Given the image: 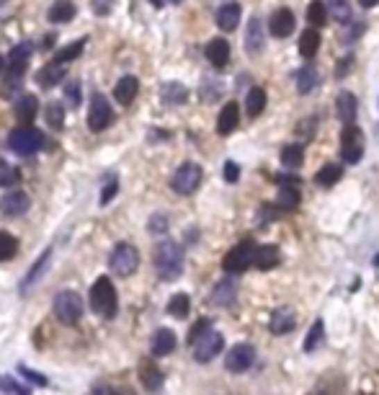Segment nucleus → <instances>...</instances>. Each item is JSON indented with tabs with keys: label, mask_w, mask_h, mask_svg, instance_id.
I'll list each match as a JSON object with an SVG mask.
<instances>
[{
	"label": "nucleus",
	"mask_w": 379,
	"mask_h": 395,
	"mask_svg": "<svg viewBox=\"0 0 379 395\" xmlns=\"http://www.w3.org/2000/svg\"><path fill=\"white\" fill-rule=\"evenodd\" d=\"M155 271L160 279L171 282V279H178L180 271H183V249H180L176 240H162L155 249Z\"/></svg>",
	"instance_id": "obj_1"
},
{
	"label": "nucleus",
	"mask_w": 379,
	"mask_h": 395,
	"mask_svg": "<svg viewBox=\"0 0 379 395\" xmlns=\"http://www.w3.org/2000/svg\"><path fill=\"white\" fill-rule=\"evenodd\" d=\"M88 303L93 308V312H99L101 318H114L119 310V297H117V287L111 285L108 276H99L96 285L90 287Z\"/></svg>",
	"instance_id": "obj_2"
},
{
	"label": "nucleus",
	"mask_w": 379,
	"mask_h": 395,
	"mask_svg": "<svg viewBox=\"0 0 379 395\" xmlns=\"http://www.w3.org/2000/svg\"><path fill=\"white\" fill-rule=\"evenodd\" d=\"M52 305L57 321L65 323V326H72V323H78L83 318V297L78 292H72V289L57 292Z\"/></svg>",
	"instance_id": "obj_3"
},
{
	"label": "nucleus",
	"mask_w": 379,
	"mask_h": 395,
	"mask_svg": "<svg viewBox=\"0 0 379 395\" xmlns=\"http://www.w3.org/2000/svg\"><path fill=\"white\" fill-rule=\"evenodd\" d=\"M42 145H44V135L34 127H18L10 132V137H8V147L21 158L39 153Z\"/></svg>",
	"instance_id": "obj_4"
},
{
	"label": "nucleus",
	"mask_w": 379,
	"mask_h": 395,
	"mask_svg": "<svg viewBox=\"0 0 379 395\" xmlns=\"http://www.w3.org/2000/svg\"><path fill=\"white\" fill-rule=\"evenodd\" d=\"M108 267L117 276L126 279V276H132L140 267V253H137L135 246H129V243H119L117 249L111 251V256H108Z\"/></svg>",
	"instance_id": "obj_5"
},
{
	"label": "nucleus",
	"mask_w": 379,
	"mask_h": 395,
	"mask_svg": "<svg viewBox=\"0 0 379 395\" xmlns=\"http://www.w3.org/2000/svg\"><path fill=\"white\" fill-rule=\"evenodd\" d=\"M199 184H201V168H199L196 163H183V166H178V171H176L171 178V189L176 194H180V196L194 194L199 189Z\"/></svg>",
	"instance_id": "obj_6"
},
{
	"label": "nucleus",
	"mask_w": 379,
	"mask_h": 395,
	"mask_svg": "<svg viewBox=\"0 0 379 395\" xmlns=\"http://www.w3.org/2000/svg\"><path fill=\"white\" fill-rule=\"evenodd\" d=\"M191 346H194V359H196L199 364H207V362H212V359L222 351V346H225V336L217 331H207L204 336H199Z\"/></svg>",
	"instance_id": "obj_7"
},
{
	"label": "nucleus",
	"mask_w": 379,
	"mask_h": 395,
	"mask_svg": "<svg viewBox=\"0 0 379 395\" xmlns=\"http://www.w3.org/2000/svg\"><path fill=\"white\" fill-rule=\"evenodd\" d=\"M253 251H255L253 240L237 243V246L225 256V261H222V267H225L227 274H243L245 269L253 267Z\"/></svg>",
	"instance_id": "obj_8"
},
{
	"label": "nucleus",
	"mask_w": 379,
	"mask_h": 395,
	"mask_svg": "<svg viewBox=\"0 0 379 395\" xmlns=\"http://www.w3.org/2000/svg\"><path fill=\"white\" fill-rule=\"evenodd\" d=\"M364 156V137H361V129L353 124H346V129L341 132V158L346 163H359Z\"/></svg>",
	"instance_id": "obj_9"
},
{
	"label": "nucleus",
	"mask_w": 379,
	"mask_h": 395,
	"mask_svg": "<svg viewBox=\"0 0 379 395\" xmlns=\"http://www.w3.org/2000/svg\"><path fill=\"white\" fill-rule=\"evenodd\" d=\"M111 121H114V109H111V103L96 93L93 99H90V109H88V127L93 132H103L106 127H111Z\"/></svg>",
	"instance_id": "obj_10"
},
{
	"label": "nucleus",
	"mask_w": 379,
	"mask_h": 395,
	"mask_svg": "<svg viewBox=\"0 0 379 395\" xmlns=\"http://www.w3.org/2000/svg\"><path fill=\"white\" fill-rule=\"evenodd\" d=\"M31 52H34V47L24 42V44H16L10 49V55L6 57V73H8V81H21V75L26 73L28 67V60H31Z\"/></svg>",
	"instance_id": "obj_11"
},
{
	"label": "nucleus",
	"mask_w": 379,
	"mask_h": 395,
	"mask_svg": "<svg viewBox=\"0 0 379 395\" xmlns=\"http://www.w3.org/2000/svg\"><path fill=\"white\" fill-rule=\"evenodd\" d=\"M253 362H255V349L251 344H237V346L227 351L225 367L235 375H240V372H248L253 367Z\"/></svg>",
	"instance_id": "obj_12"
},
{
	"label": "nucleus",
	"mask_w": 379,
	"mask_h": 395,
	"mask_svg": "<svg viewBox=\"0 0 379 395\" xmlns=\"http://www.w3.org/2000/svg\"><path fill=\"white\" fill-rule=\"evenodd\" d=\"M49 258H52V249H47L42 256L36 258V264L28 269V274L24 276V282H21V294H31V289L42 282V276H44L47 269H49Z\"/></svg>",
	"instance_id": "obj_13"
},
{
	"label": "nucleus",
	"mask_w": 379,
	"mask_h": 395,
	"mask_svg": "<svg viewBox=\"0 0 379 395\" xmlns=\"http://www.w3.org/2000/svg\"><path fill=\"white\" fill-rule=\"evenodd\" d=\"M294 26H297V21H294V13L289 8H279L273 16H271V37L276 39H287L292 37V31H294Z\"/></svg>",
	"instance_id": "obj_14"
},
{
	"label": "nucleus",
	"mask_w": 379,
	"mask_h": 395,
	"mask_svg": "<svg viewBox=\"0 0 379 395\" xmlns=\"http://www.w3.org/2000/svg\"><path fill=\"white\" fill-rule=\"evenodd\" d=\"M28 207H31V199H28V194L24 192H10L3 196V202H0V212L6 215V217H21V215H26Z\"/></svg>",
	"instance_id": "obj_15"
},
{
	"label": "nucleus",
	"mask_w": 379,
	"mask_h": 395,
	"mask_svg": "<svg viewBox=\"0 0 379 395\" xmlns=\"http://www.w3.org/2000/svg\"><path fill=\"white\" fill-rule=\"evenodd\" d=\"M263 44H266V39H263V24L258 16H253V19L248 21V31H245V49H248L251 57H258L263 52Z\"/></svg>",
	"instance_id": "obj_16"
},
{
	"label": "nucleus",
	"mask_w": 379,
	"mask_h": 395,
	"mask_svg": "<svg viewBox=\"0 0 379 395\" xmlns=\"http://www.w3.org/2000/svg\"><path fill=\"white\" fill-rule=\"evenodd\" d=\"M294 326H297V318H294V310H292V308H279V310H273L271 323H269V328L273 336L294 331Z\"/></svg>",
	"instance_id": "obj_17"
},
{
	"label": "nucleus",
	"mask_w": 379,
	"mask_h": 395,
	"mask_svg": "<svg viewBox=\"0 0 379 395\" xmlns=\"http://www.w3.org/2000/svg\"><path fill=\"white\" fill-rule=\"evenodd\" d=\"M65 78H67V73H65V65L49 62V65H44L39 73H36V83H39L47 91V88H54L57 83H62Z\"/></svg>",
	"instance_id": "obj_18"
},
{
	"label": "nucleus",
	"mask_w": 379,
	"mask_h": 395,
	"mask_svg": "<svg viewBox=\"0 0 379 395\" xmlns=\"http://www.w3.org/2000/svg\"><path fill=\"white\" fill-rule=\"evenodd\" d=\"M150 349H153L155 357H168L176 349V333L168 331V328H160V331L153 333V341H150Z\"/></svg>",
	"instance_id": "obj_19"
},
{
	"label": "nucleus",
	"mask_w": 379,
	"mask_h": 395,
	"mask_svg": "<svg viewBox=\"0 0 379 395\" xmlns=\"http://www.w3.org/2000/svg\"><path fill=\"white\" fill-rule=\"evenodd\" d=\"M214 21L222 31H235L237 24H240V6H237V3H225L222 8L217 10Z\"/></svg>",
	"instance_id": "obj_20"
},
{
	"label": "nucleus",
	"mask_w": 379,
	"mask_h": 395,
	"mask_svg": "<svg viewBox=\"0 0 379 395\" xmlns=\"http://www.w3.org/2000/svg\"><path fill=\"white\" fill-rule=\"evenodd\" d=\"M279 264V249L276 246H261L253 251V267L258 271H269Z\"/></svg>",
	"instance_id": "obj_21"
},
{
	"label": "nucleus",
	"mask_w": 379,
	"mask_h": 395,
	"mask_svg": "<svg viewBox=\"0 0 379 395\" xmlns=\"http://www.w3.org/2000/svg\"><path fill=\"white\" fill-rule=\"evenodd\" d=\"M137 91H140V81L135 75H124L117 83V88H114V99L126 106V103H132L137 99Z\"/></svg>",
	"instance_id": "obj_22"
},
{
	"label": "nucleus",
	"mask_w": 379,
	"mask_h": 395,
	"mask_svg": "<svg viewBox=\"0 0 379 395\" xmlns=\"http://www.w3.org/2000/svg\"><path fill=\"white\" fill-rule=\"evenodd\" d=\"M237 121H240V109H237V103H235V101H230L225 109L219 111V119H217V132H219V135H230V132H235Z\"/></svg>",
	"instance_id": "obj_23"
},
{
	"label": "nucleus",
	"mask_w": 379,
	"mask_h": 395,
	"mask_svg": "<svg viewBox=\"0 0 379 395\" xmlns=\"http://www.w3.org/2000/svg\"><path fill=\"white\" fill-rule=\"evenodd\" d=\"M335 114H338V119L343 124H353V119H356V96L343 91L338 96V101H335Z\"/></svg>",
	"instance_id": "obj_24"
},
{
	"label": "nucleus",
	"mask_w": 379,
	"mask_h": 395,
	"mask_svg": "<svg viewBox=\"0 0 379 395\" xmlns=\"http://www.w3.org/2000/svg\"><path fill=\"white\" fill-rule=\"evenodd\" d=\"M207 60L214 67H225L230 62V44H227V39H212L207 44Z\"/></svg>",
	"instance_id": "obj_25"
},
{
	"label": "nucleus",
	"mask_w": 379,
	"mask_h": 395,
	"mask_svg": "<svg viewBox=\"0 0 379 395\" xmlns=\"http://www.w3.org/2000/svg\"><path fill=\"white\" fill-rule=\"evenodd\" d=\"M47 19L52 24H67V21L75 19V6L70 0H54L49 10H47Z\"/></svg>",
	"instance_id": "obj_26"
},
{
	"label": "nucleus",
	"mask_w": 379,
	"mask_h": 395,
	"mask_svg": "<svg viewBox=\"0 0 379 395\" xmlns=\"http://www.w3.org/2000/svg\"><path fill=\"white\" fill-rule=\"evenodd\" d=\"M18 119L24 121H31L36 117V111H39V101H36L34 93H21L16 99V106H13Z\"/></svg>",
	"instance_id": "obj_27"
},
{
	"label": "nucleus",
	"mask_w": 379,
	"mask_h": 395,
	"mask_svg": "<svg viewBox=\"0 0 379 395\" xmlns=\"http://www.w3.org/2000/svg\"><path fill=\"white\" fill-rule=\"evenodd\" d=\"M140 380H142V385L147 387L150 393H158L162 387V380H165V377H162V372L155 367V364L144 362L142 367H140Z\"/></svg>",
	"instance_id": "obj_28"
},
{
	"label": "nucleus",
	"mask_w": 379,
	"mask_h": 395,
	"mask_svg": "<svg viewBox=\"0 0 379 395\" xmlns=\"http://www.w3.org/2000/svg\"><path fill=\"white\" fill-rule=\"evenodd\" d=\"M235 294H237V287L233 282H219V285L212 289V303L217 308H230L235 303Z\"/></svg>",
	"instance_id": "obj_29"
},
{
	"label": "nucleus",
	"mask_w": 379,
	"mask_h": 395,
	"mask_svg": "<svg viewBox=\"0 0 379 395\" xmlns=\"http://www.w3.org/2000/svg\"><path fill=\"white\" fill-rule=\"evenodd\" d=\"M341 176H343V168L338 166V163H328V166H323L315 174V184L323 186V189H330V186H335L341 181Z\"/></svg>",
	"instance_id": "obj_30"
},
{
	"label": "nucleus",
	"mask_w": 379,
	"mask_h": 395,
	"mask_svg": "<svg viewBox=\"0 0 379 395\" xmlns=\"http://www.w3.org/2000/svg\"><path fill=\"white\" fill-rule=\"evenodd\" d=\"M276 204H279L281 210H297V204H299V189H297V184H279Z\"/></svg>",
	"instance_id": "obj_31"
},
{
	"label": "nucleus",
	"mask_w": 379,
	"mask_h": 395,
	"mask_svg": "<svg viewBox=\"0 0 379 395\" xmlns=\"http://www.w3.org/2000/svg\"><path fill=\"white\" fill-rule=\"evenodd\" d=\"M317 49H320V34H317L315 28H307L302 31V37H299V55L302 57H315Z\"/></svg>",
	"instance_id": "obj_32"
},
{
	"label": "nucleus",
	"mask_w": 379,
	"mask_h": 395,
	"mask_svg": "<svg viewBox=\"0 0 379 395\" xmlns=\"http://www.w3.org/2000/svg\"><path fill=\"white\" fill-rule=\"evenodd\" d=\"M263 109H266V91H263V88H251V91H248V99H245L248 117H261Z\"/></svg>",
	"instance_id": "obj_33"
},
{
	"label": "nucleus",
	"mask_w": 379,
	"mask_h": 395,
	"mask_svg": "<svg viewBox=\"0 0 379 395\" xmlns=\"http://www.w3.org/2000/svg\"><path fill=\"white\" fill-rule=\"evenodd\" d=\"M162 101L165 103H186L189 101V88L186 85H180V83H165L162 85Z\"/></svg>",
	"instance_id": "obj_34"
},
{
	"label": "nucleus",
	"mask_w": 379,
	"mask_h": 395,
	"mask_svg": "<svg viewBox=\"0 0 379 395\" xmlns=\"http://www.w3.org/2000/svg\"><path fill=\"white\" fill-rule=\"evenodd\" d=\"M317 83H320V75H317V70L312 67V65H307V67H302V70L297 73V91L299 93L315 91Z\"/></svg>",
	"instance_id": "obj_35"
},
{
	"label": "nucleus",
	"mask_w": 379,
	"mask_h": 395,
	"mask_svg": "<svg viewBox=\"0 0 379 395\" xmlns=\"http://www.w3.org/2000/svg\"><path fill=\"white\" fill-rule=\"evenodd\" d=\"M191 310V300H189V294L186 292H178V294H173L171 300H168V312H171L173 318H186Z\"/></svg>",
	"instance_id": "obj_36"
},
{
	"label": "nucleus",
	"mask_w": 379,
	"mask_h": 395,
	"mask_svg": "<svg viewBox=\"0 0 379 395\" xmlns=\"http://www.w3.org/2000/svg\"><path fill=\"white\" fill-rule=\"evenodd\" d=\"M302 160H305V150H302V145H287L281 150V166L299 168L302 166Z\"/></svg>",
	"instance_id": "obj_37"
},
{
	"label": "nucleus",
	"mask_w": 379,
	"mask_h": 395,
	"mask_svg": "<svg viewBox=\"0 0 379 395\" xmlns=\"http://www.w3.org/2000/svg\"><path fill=\"white\" fill-rule=\"evenodd\" d=\"M83 49H85V42H83V39H78V42H72V44L62 47V49L57 52V57H54V62H60V65L72 62L75 57H81V55H83Z\"/></svg>",
	"instance_id": "obj_38"
},
{
	"label": "nucleus",
	"mask_w": 379,
	"mask_h": 395,
	"mask_svg": "<svg viewBox=\"0 0 379 395\" xmlns=\"http://www.w3.org/2000/svg\"><path fill=\"white\" fill-rule=\"evenodd\" d=\"M325 8H328V13H330L335 21H341V24H348V21H351V6H348V0H330Z\"/></svg>",
	"instance_id": "obj_39"
},
{
	"label": "nucleus",
	"mask_w": 379,
	"mask_h": 395,
	"mask_svg": "<svg viewBox=\"0 0 379 395\" xmlns=\"http://www.w3.org/2000/svg\"><path fill=\"white\" fill-rule=\"evenodd\" d=\"M325 339V323L317 318L315 323H312V328H310V333H307L305 339V351H315L320 344H323Z\"/></svg>",
	"instance_id": "obj_40"
},
{
	"label": "nucleus",
	"mask_w": 379,
	"mask_h": 395,
	"mask_svg": "<svg viewBox=\"0 0 379 395\" xmlns=\"http://www.w3.org/2000/svg\"><path fill=\"white\" fill-rule=\"evenodd\" d=\"M307 19L312 26H323L325 21H328V8H325L323 0H312L310 3V8H307Z\"/></svg>",
	"instance_id": "obj_41"
},
{
	"label": "nucleus",
	"mask_w": 379,
	"mask_h": 395,
	"mask_svg": "<svg viewBox=\"0 0 379 395\" xmlns=\"http://www.w3.org/2000/svg\"><path fill=\"white\" fill-rule=\"evenodd\" d=\"M44 117H47V124L52 129H57V132L65 127V106H60V103H49Z\"/></svg>",
	"instance_id": "obj_42"
},
{
	"label": "nucleus",
	"mask_w": 379,
	"mask_h": 395,
	"mask_svg": "<svg viewBox=\"0 0 379 395\" xmlns=\"http://www.w3.org/2000/svg\"><path fill=\"white\" fill-rule=\"evenodd\" d=\"M18 253V240L10 233H0V261H10Z\"/></svg>",
	"instance_id": "obj_43"
},
{
	"label": "nucleus",
	"mask_w": 379,
	"mask_h": 395,
	"mask_svg": "<svg viewBox=\"0 0 379 395\" xmlns=\"http://www.w3.org/2000/svg\"><path fill=\"white\" fill-rule=\"evenodd\" d=\"M65 99L70 106H81V83L78 81H65Z\"/></svg>",
	"instance_id": "obj_44"
},
{
	"label": "nucleus",
	"mask_w": 379,
	"mask_h": 395,
	"mask_svg": "<svg viewBox=\"0 0 379 395\" xmlns=\"http://www.w3.org/2000/svg\"><path fill=\"white\" fill-rule=\"evenodd\" d=\"M18 181V168L8 166L6 160H0V186H13Z\"/></svg>",
	"instance_id": "obj_45"
},
{
	"label": "nucleus",
	"mask_w": 379,
	"mask_h": 395,
	"mask_svg": "<svg viewBox=\"0 0 379 395\" xmlns=\"http://www.w3.org/2000/svg\"><path fill=\"white\" fill-rule=\"evenodd\" d=\"M18 375L24 377V380H28L31 385H47V377L39 375V372H34V369L26 367V364H18Z\"/></svg>",
	"instance_id": "obj_46"
},
{
	"label": "nucleus",
	"mask_w": 379,
	"mask_h": 395,
	"mask_svg": "<svg viewBox=\"0 0 379 395\" xmlns=\"http://www.w3.org/2000/svg\"><path fill=\"white\" fill-rule=\"evenodd\" d=\"M147 228H150V233H155V235H162V233H168L171 222H168V217H165V215H153Z\"/></svg>",
	"instance_id": "obj_47"
},
{
	"label": "nucleus",
	"mask_w": 379,
	"mask_h": 395,
	"mask_svg": "<svg viewBox=\"0 0 379 395\" xmlns=\"http://www.w3.org/2000/svg\"><path fill=\"white\" fill-rule=\"evenodd\" d=\"M114 3H117V0H90V8H93L96 16L103 19V16H108V13L114 10Z\"/></svg>",
	"instance_id": "obj_48"
},
{
	"label": "nucleus",
	"mask_w": 379,
	"mask_h": 395,
	"mask_svg": "<svg viewBox=\"0 0 379 395\" xmlns=\"http://www.w3.org/2000/svg\"><path fill=\"white\" fill-rule=\"evenodd\" d=\"M117 192H119V181H117V176H111L108 178V184L103 186V192H101V204H108L114 196H117Z\"/></svg>",
	"instance_id": "obj_49"
},
{
	"label": "nucleus",
	"mask_w": 379,
	"mask_h": 395,
	"mask_svg": "<svg viewBox=\"0 0 379 395\" xmlns=\"http://www.w3.org/2000/svg\"><path fill=\"white\" fill-rule=\"evenodd\" d=\"M209 326H212V321H207V318H201V321H199L196 326L191 328V333H189V344H194V341H196L199 336H204V333H207V331H212Z\"/></svg>",
	"instance_id": "obj_50"
},
{
	"label": "nucleus",
	"mask_w": 379,
	"mask_h": 395,
	"mask_svg": "<svg viewBox=\"0 0 379 395\" xmlns=\"http://www.w3.org/2000/svg\"><path fill=\"white\" fill-rule=\"evenodd\" d=\"M237 178H240V168L235 160H227L225 163V181L227 184H237Z\"/></svg>",
	"instance_id": "obj_51"
},
{
	"label": "nucleus",
	"mask_w": 379,
	"mask_h": 395,
	"mask_svg": "<svg viewBox=\"0 0 379 395\" xmlns=\"http://www.w3.org/2000/svg\"><path fill=\"white\" fill-rule=\"evenodd\" d=\"M54 42H57V34H44V39H42V49H49Z\"/></svg>",
	"instance_id": "obj_52"
},
{
	"label": "nucleus",
	"mask_w": 379,
	"mask_h": 395,
	"mask_svg": "<svg viewBox=\"0 0 379 395\" xmlns=\"http://www.w3.org/2000/svg\"><path fill=\"white\" fill-rule=\"evenodd\" d=\"M359 3H361V8H374L379 0H359Z\"/></svg>",
	"instance_id": "obj_53"
},
{
	"label": "nucleus",
	"mask_w": 379,
	"mask_h": 395,
	"mask_svg": "<svg viewBox=\"0 0 379 395\" xmlns=\"http://www.w3.org/2000/svg\"><path fill=\"white\" fill-rule=\"evenodd\" d=\"M3 73H6V57L0 55V75H3Z\"/></svg>",
	"instance_id": "obj_54"
},
{
	"label": "nucleus",
	"mask_w": 379,
	"mask_h": 395,
	"mask_svg": "<svg viewBox=\"0 0 379 395\" xmlns=\"http://www.w3.org/2000/svg\"><path fill=\"white\" fill-rule=\"evenodd\" d=\"M153 6H158V8H160V6H162V0H153Z\"/></svg>",
	"instance_id": "obj_55"
},
{
	"label": "nucleus",
	"mask_w": 379,
	"mask_h": 395,
	"mask_svg": "<svg viewBox=\"0 0 379 395\" xmlns=\"http://www.w3.org/2000/svg\"><path fill=\"white\" fill-rule=\"evenodd\" d=\"M171 3H183V0H171Z\"/></svg>",
	"instance_id": "obj_56"
}]
</instances>
